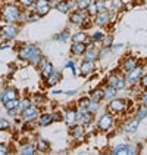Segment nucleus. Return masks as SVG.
Returning a JSON list of instances; mask_svg holds the SVG:
<instances>
[{"label": "nucleus", "instance_id": "nucleus-1", "mask_svg": "<svg viewBox=\"0 0 147 155\" xmlns=\"http://www.w3.org/2000/svg\"><path fill=\"white\" fill-rule=\"evenodd\" d=\"M18 56L21 61H27L34 67H38V64L43 59V53L36 45H22L18 49Z\"/></svg>", "mask_w": 147, "mask_h": 155}, {"label": "nucleus", "instance_id": "nucleus-2", "mask_svg": "<svg viewBox=\"0 0 147 155\" xmlns=\"http://www.w3.org/2000/svg\"><path fill=\"white\" fill-rule=\"evenodd\" d=\"M21 8L13 5V3H6L0 9V18L5 22H21Z\"/></svg>", "mask_w": 147, "mask_h": 155}, {"label": "nucleus", "instance_id": "nucleus-3", "mask_svg": "<svg viewBox=\"0 0 147 155\" xmlns=\"http://www.w3.org/2000/svg\"><path fill=\"white\" fill-rule=\"evenodd\" d=\"M90 13L88 11H80V9H77V11H74L71 12L69 15V22L74 25H78V27H83V28H86L87 24H90Z\"/></svg>", "mask_w": 147, "mask_h": 155}, {"label": "nucleus", "instance_id": "nucleus-4", "mask_svg": "<svg viewBox=\"0 0 147 155\" xmlns=\"http://www.w3.org/2000/svg\"><path fill=\"white\" fill-rule=\"evenodd\" d=\"M127 101L125 99H121V97H112L108 105V111L112 112V114H122L127 111Z\"/></svg>", "mask_w": 147, "mask_h": 155}, {"label": "nucleus", "instance_id": "nucleus-5", "mask_svg": "<svg viewBox=\"0 0 147 155\" xmlns=\"http://www.w3.org/2000/svg\"><path fill=\"white\" fill-rule=\"evenodd\" d=\"M18 33H19V28H18L16 22H6V25H3L0 28V37H3L6 40L15 38L18 36Z\"/></svg>", "mask_w": 147, "mask_h": 155}, {"label": "nucleus", "instance_id": "nucleus-6", "mask_svg": "<svg viewBox=\"0 0 147 155\" xmlns=\"http://www.w3.org/2000/svg\"><path fill=\"white\" fill-rule=\"evenodd\" d=\"M113 124H115V118H113L112 112H106L97 120V130L109 131L113 127Z\"/></svg>", "mask_w": 147, "mask_h": 155}, {"label": "nucleus", "instance_id": "nucleus-7", "mask_svg": "<svg viewBox=\"0 0 147 155\" xmlns=\"http://www.w3.org/2000/svg\"><path fill=\"white\" fill-rule=\"evenodd\" d=\"M38 115H40V111H38V107L37 105H30L28 108H25L24 111H21V118L27 121V123H33V121H36L38 118Z\"/></svg>", "mask_w": 147, "mask_h": 155}, {"label": "nucleus", "instance_id": "nucleus-8", "mask_svg": "<svg viewBox=\"0 0 147 155\" xmlns=\"http://www.w3.org/2000/svg\"><path fill=\"white\" fill-rule=\"evenodd\" d=\"M110 19H112V12H110L109 9H105V11H100L94 15V25H97V27H106V25L110 22Z\"/></svg>", "mask_w": 147, "mask_h": 155}, {"label": "nucleus", "instance_id": "nucleus-9", "mask_svg": "<svg viewBox=\"0 0 147 155\" xmlns=\"http://www.w3.org/2000/svg\"><path fill=\"white\" fill-rule=\"evenodd\" d=\"M135 152H138V148H135L133 143H121V145H116L112 149V154H116V155L135 154Z\"/></svg>", "mask_w": 147, "mask_h": 155}, {"label": "nucleus", "instance_id": "nucleus-10", "mask_svg": "<svg viewBox=\"0 0 147 155\" xmlns=\"http://www.w3.org/2000/svg\"><path fill=\"white\" fill-rule=\"evenodd\" d=\"M141 75H143V68H141V67H135L134 70H131L130 72H127V75H125L127 84H130V86L137 84L138 81H140Z\"/></svg>", "mask_w": 147, "mask_h": 155}, {"label": "nucleus", "instance_id": "nucleus-11", "mask_svg": "<svg viewBox=\"0 0 147 155\" xmlns=\"http://www.w3.org/2000/svg\"><path fill=\"white\" fill-rule=\"evenodd\" d=\"M83 58L86 61H96L100 58V53H99V50L94 48V41H91V40H88V43H87V50L84 52V55H83Z\"/></svg>", "mask_w": 147, "mask_h": 155}, {"label": "nucleus", "instance_id": "nucleus-12", "mask_svg": "<svg viewBox=\"0 0 147 155\" xmlns=\"http://www.w3.org/2000/svg\"><path fill=\"white\" fill-rule=\"evenodd\" d=\"M33 9H34V12H37L40 16H46V15L50 12L52 6H50V2H47V0H37Z\"/></svg>", "mask_w": 147, "mask_h": 155}, {"label": "nucleus", "instance_id": "nucleus-13", "mask_svg": "<svg viewBox=\"0 0 147 155\" xmlns=\"http://www.w3.org/2000/svg\"><path fill=\"white\" fill-rule=\"evenodd\" d=\"M96 70V64H94V61H83L81 62V67H80V72H81V75L83 77H90L93 72Z\"/></svg>", "mask_w": 147, "mask_h": 155}, {"label": "nucleus", "instance_id": "nucleus-14", "mask_svg": "<svg viewBox=\"0 0 147 155\" xmlns=\"http://www.w3.org/2000/svg\"><path fill=\"white\" fill-rule=\"evenodd\" d=\"M69 134L72 136L74 139L81 140V139H84V134H86V127H84L83 124L77 123V124H74V126H71V127H69Z\"/></svg>", "mask_w": 147, "mask_h": 155}, {"label": "nucleus", "instance_id": "nucleus-15", "mask_svg": "<svg viewBox=\"0 0 147 155\" xmlns=\"http://www.w3.org/2000/svg\"><path fill=\"white\" fill-rule=\"evenodd\" d=\"M16 97H19L18 90H16L15 87H8V89H5V90L2 92V95H0V101H2V104H5V102H8V101L16 99Z\"/></svg>", "mask_w": 147, "mask_h": 155}, {"label": "nucleus", "instance_id": "nucleus-16", "mask_svg": "<svg viewBox=\"0 0 147 155\" xmlns=\"http://www.w3.org/2000/svg\"><path fill=\"white\" fill-rule=\"evenodd\" d=\"M38 68H40V72H41V77H43V80L44 78H47L50 74H52V71L55 70L53 68V64H50L47 59H41V62L38 64Z\"/></svg>", "mask_w": 147, "mask_h": 155}, {"label": "nucleus", "instance_id": "nucleus-17", "mask_svg": "<svg viewBox=\"0 0 147 155\" xmlns=\"http://www.w3.org/2000/svg\"><path fill=\"white\" fill-rule=\"evenodd\" d=\"M135 67H138V59L134 56H127L121 64V68L124 72H130L131 70H134Z\"/></svg>", "mask_w": 147, "mask_h": 155}, {"label": "nucleus", "instance_id": "nucleus-18", "mask_svg": "<svg viewBox=\"0 0 147 155\" xmlns=\"http://www.w3.org/2000/svg\"><path fill=\"white\" fill-rule=\"evenodd\" d=\"M87 50V43H80V41H72L71 46V53L74 56H83Z\"/></svg>", "mask_w": 147, "mask_h": 155}, {"label": "nucleus", "instance_id": "nucleus-19", "mask_svg": "<svg viewBox=\"0 0 147 155\" xmlns=\"http://www.w3.org/2000/svg\"><path fill=\"white\" fill-rule=\"evenodd\" d=\"M61 78H62L61 72L56 71V70H53L49 77H47V78H44V83H46L47 87H53V86H56V84L61 81Z\"/></svg>", "mask_w": 147, "mask_h": 155}, {"label": "nucleus", "instance_id": "nucleus-20", "mask_svg": "<svg viewBox=\"0 0 147 155\" xmlns=\"http://www.w3.org/2000/svg\"><path fill=\"white\" fill-rule=\"evenodd\" d=\"M88 97H90L91 101H94V102H102V101H105V89H103V87H96V89H93V90L90 92Z\"/></svg>", "mask_w": 147, "mask_h": 155}, {"label": "nucleus", "instance_id": "nucleus-21", "mask_svg": "<svg viewBox=\"0 0 147 155\" xmlns=\"http://www.w3.org/2000/svg\"><path fill=\"white\" fill-rule=\"evenodd\" d=\"M63 120H65V123L71 127L74 124H77L78 121H77V109H68V111H65V114H63Z\"/></svg>", "mask_w": 147, "mask_h": 155}, {"label": "nucleus", "instance_id": "nucleus-22", "mask_svg": "<svg viewBox=\"0 0 147 155\" xmlns=\"http://www.w3.org/2000/svg\"><path fill=\"white\" fill-rule=\"evenodd\" d=\"M37 120H38V126H40V127H47L52 123H55V121H53V115L49 114V112H44V114L38 115Z\"/></svg>", "mask_w": 147, "mask_h": 155}, {"label": "nucleus", "instance_id": "nucleus-23", "mask_svg": "<svg viewBox=\"0 0 147 155\" xmlns=\"http://www.w3.org/2000/svg\"><path fill=\"white\" fill-rule=\"evenodd\" d=\"M36 148L38 152H49L50 151V143L46 140V139H43V137H37V142H36Z\"/></svg>", "mask_w": 147, "mask_h": 155}, {"label": "nucleus", "instance_id": "nucleus-24", "mask_svg": "<svg viewBox=\"0 0 147 155\" xmlns=\"http://www.w3.org/2000/svg\"><path fill=\"white\" fill-rule=\"evenodd\" d=\"M108 9L110 12H119L124 9V2L122 0H109L108 2Z\"/></svg>", "mask_w": 147, "mask_h": 155}, {"label": "nucleus", "instance_id": "nucleus-25", "mask_svg": "<svg viewBox=\"0 0 147 155\" xmlns=\"http://www.w3.org/2000/svg\"><path fill=\"white\" fill-rule=\"evenodd\" d=\"M19 152L24 155H33V154H37L38 151H37V148H36V143H25V145L21 146Z\"/></svg>", "mask_w": 147, "mask_h": 155}, {"label": "nucleus", "instance_id": "nucleus-26", "mask_svg": "<svg viewBox=\"0 0 147 155\" xmlns=\"http://www.w3.org/2000/svg\"><path fill=\"white\" fill-rule=\"evenodd\" d=\"M138 120L134 118L131 120V121H127L125 124H124V131H127V133H135L137 129H138Z\"/></svg>", "mask_w": 147, "mask_h": 155}, {"label": "nucleus", "instance_id": "nucleus-27", "mask_svg": "<svg viewBox=\"0 0 147 155\" xmlns=\"http://www.w3.org/2000/svg\"><path fill=\"white\" fill-rule=\"evenodd\" d=\"M71 40L72 41H80V43H88L90 37H88V34H87L86 31H78V33H75L71 37Z\"/></svg>", "mask_w": 147, "mask_h": 155}, {"label": "nucleus", "instance_id": "nucleus-28", "mask_svg": "<svg viewBox=\"0 0 147 155\" xmlns=\"http://www.w3.org/2000/svg\"><path fill=\"white\" fill-rule=\"evenodd\" d=\"M93 120H94V114H91L90 111H87L86 114L78 120V123H80V124H83V126H90V124L93 123Z\"/></svg>", "mask_w": 147, "mask_h": 155}, {"label": "nucleus", "instance_id": "nucleus-29", "mask_svg": "<svg viewBox=\"0 0 147 155\" xmlns=\"http://www.w3.org/2000/svg\"><path fill=\"white\" fill-rule=\"evenodd\" d=\"M147 117V105H140V107L137 108V111H135V118L138 120V121H141V120H144Z\"/></svg>", "mask_w": 147, "mask_h": 155}, {"label": "nucleus", "instance_id": "nucleus-30", "mask_svg": "<svg viewBox=\"0 0 147 155\" xmlns=\"http://www.w3.org/2000/svg\"><path fill=\"white\" fill-rule=\"evenodd\" d=\"M103 89H105V99H112V97H115V96H116V92H118V89H116V87L106 84V87H103Z\"/></svg>", "mask_w": 147, "mask_h": 155}, {"label": "nucleus", "instance_id": "nucleus-31", "mask_svg": "<svg viewBox=\"0 0 147 155\" xmlns=\"http://www.w3.org/2000/svg\"><path fill=\"white\" fill-rule=\"evenodd\" d=\"M3 105L6 108V111H15V109H18V105H19V97L12 99V101H8V102H5Z\"/></svg>", "mask_w": 147, "mask_h": 155}, {"label": "nucleus", "instance_id": "nucleus-32", "mask_svg": "<svg viewBox=\"0 0 147 155\" xmlns=\"http://www.w3.org/2000/svg\"><path fill=\"white\" fill-rule=\"evenodd\" d=\"M93 3V0H77V9L80 11H87L88 6Z\"/></svg>", "mask_w": 147, "mask_h": 155}, {"label": "nucleus", "instance_id": "nucleus-33", "mask_svg": "<svg viewBox=\"0 0 147 155\" xmlns=\"http://www.w3.org/2000/svg\"><path fill=\"white\" fill-rule=\"evenodd\" d=\"M33 102H31V99H28V97H24V99H19V105H18V112H21V111H24L25 108H28L31 105Z\"/></svg>", "mask_w": 147, "mask_h": 155}, {"label": "nucleus", "instance_id": "nucleus-34", "mask_svg": "<svg viewBox=\"0 0 147 155\" xmlns=\"http://www.w3.org/2000/svg\"><path fill=\"white\" fill-rule=\"evenodd\" d=\"M100 43H102V46H103L105 49H109L110 46L113 45V37H112V34H108V36L105 34V37H103V40H102Z\"/></svg>", "mask_w": 147, "mask_h": 155}, {"label": "nucleus", "instance_id": "nucleus-35", "mask_svg": "<svg viewBox=\"0 0 147 155\" xmlns=\"http://www.w3.org/2000/svg\"><path fill=\"white\" fill-rule=\"evenodd\" d=\"M87 109H88L91 114H96L99 109H100V102H94V101H91V99H90V104H88Z\"/></svg>", "mask_w": 147, "mask_h": 155}, {"label": "nucleus", "instance_id": "nucleus-36", "mask_svg": "<svg viewBox=\"0 0 147 155\" xmlns=\"http://www.w3.org/2000/svg\"><path fill=\"white\" fill-rule=\"evenodd\" d=\"M37 0H18V3L25 8V9H31V8H34V5H36Z\"/></svg>", "mask_w": 147, "mask_h": 155}, {"label": "nucleus", "instance_id": "nucleus-37", "mask_svg": "<svg viewBox=\"0 0 147 155\" xmlns=\"http://www.w3.org/2000/svg\"><path fill=\"white\" fill-rule=\"evenodd\" d=\"M55 38H56V40H59V41H66V40H69V31H68V30H63L62 33L56 34Z\"/></svg>", "mask_w": 147, "mask_h": 155}, {"label": "nucleus", "instance_id": "nucleus-38", "mask_svg": "<svg viewBox=\"0 0 147 155\" xmlns=\"http://www.w3.org/2000/svg\"><path fill=\"white\" fill-rule=\"evenodd\" d=\"M115 87H116L118 90H124V89L127 87V80H125V77L119 75V77H118V81L115 84Z\"/></svg>", "mask_w": 147, "mask_h": 155}, {"label": "nucleus", "instance_id": "nucleus-39", "mask_svg": "<svg viewBox=\"0 0 147 155\" xmlns=\"http://www.w3.org/2000/svg\"><path fill=\"white\" fill-rule=\"evenodd\" d=\"M11 121L9 120H6V118H0V131H6V130H9L11 129Z\"/></svg>", "mask_w": 147, "mask_h": 155}, {"label": "nucleus", "instance_id": "nucleus-40", "mask_svg": "<svg viewBox=\"0 0 147 155\" xmlns=\"http://www.w3.org/2000/svg\"><path fill=\"white\" fill-rule=\"evenodd\" d=\"M103 37H105V34H103L102 31H96V33H93V36L90 37V40L94 41V43H100V41L103 40Z\"/></svg>", "mask_w": 147, "mask_h": 155}, {"label": "nucleus", "instance_id": "nucleus-41", "mask_svg": "<svg viewBox=\"0 0 147 155\" xmlns=\"http://www.w3.org/2000/svg\"><path fill=\"white\" fill-rule=\"evenodd\" d=\"M96 3V6H97V11H105V9H108V2L106 0H96L94 2Z\"/></svg>", "mask_w": 147, "mask_h": 155}, {"label": "nucleus", "instance_id": "nucleus-42", "mask_svg": "<svg viewBox=\"0 0 147 155\" xmlns=\"http://www.w3.org/2000/svg\"><path fill=\"white\" fill-rule=\"evenodd\" d=\"M118 77H119V75H116V74H110L109 77H108L106 84H109V86H113V87H115V84H116V81H118Z\"/></svg>", "mask_w": 147, "mask_h": 155}, {"label": "nucleus", "instance_id": "nucleus-43", "mask_svg": "<svg viewBox=\"0 0 147 155\" xmlns=\"http://www.w3.org/2000/svg\"><path fill=\"white\" fill-rule=\"evenodd\" d=\"M6 154H11V148H9V145H6V143H0V155H6Z\"/></svg>", "mask_w": 147, "mask_h": 155}, {"label": "nucleus", "instance_id": "nucleus-44", "mask_svg": "<svg viewBox=\"0 0 147 155\" xmlns=\"http://www.w3.org/2000/svg\"><path fill=\"white\" fill-rule=\"evenodd\" d=\"M41 16L38 15L37 12H33V13H28V18H27V22H34L37 19H40Z\"/></svg>", "mask_w": 147, "mask_h": 155}, {"label": "nucleus", "instance_id": "nucleus-45", "mask_svg": "<svg viewBox=\"0 0 147 155\" xmlns=\"http://www.w3.org/2000/svg\"><path fill=\"white\" fill-rule=\"evenodd\" d=\"M87 11H88V13H90L91 16H94V15L99 12V11H97V6H96V3H94V2H93V3L88 6V9H87Z\"/></svg>", "mask_w": 147, "mask_h": 155}, {"label": "nucleus", "instance_id": "nucleus-46", "mask_svg": "<svg viewBox=\"0 0 147 155\" xmlns=\"http://www.w3.org/2000/svg\"><path fill=\"white\" fill-rule=\"evenodd\" d=\"M90 104V97H83L80 102H78V107H83V108H87Z\"/></svg>", "mask_w": 147, "mask_h": 155}, {"label": "nucleus", "instance_id": "nucleus-47", "mask_svg": "<svg viewBox=\"0 0 147 155\" xmlns=\"http://www.w3.org/2000/svg\"><path fill=\"white\" fill-rule=\"evenodd\" d=\"M138 83H140L141 87L147 89V74H143V75H141V78H140V81H138Z\"/></svg>", "mask_w": 147, "mask_h": 155}, {"label": "nucleus", "instance_id": "nucleus-48", "mask_svg": "<svg viewBox=\"0 0 147 155\" xmlns=\"http://www.w3.org/2000/svg\"><path fill=\"white\" fill-rule=\"evenodd\" d=\"M52 115H53V121H61V120L63 118V115H62L59 111H55V112H53Z\"/></svg>", "mask_w": 147, "mask_h": 155}, {"label": "nucleus", "instance_id": "nucleus-49", "mask_svg": "<svg viewBox=\"0 0 147 155\" xmlns=\"http://www.w3.org/2000/svg\"><path fill=\"white\" fill-rule=\"evenodd\" d=\"M140 102H141L143 105H147V89L143 92V95L140 96Z\"/></svg>", "mask_w": 147, "mask_h": 155}, {"label": "nucleus", "instance_id": "nucleus-50", "mask_svg": "<svg viewBox=\"0 0 147 155\" xmlns=\"http://www.w3.org/2000/svg\"><path fill=\"white\" fill-rule=\"evenodd\" d=\"M33 99H34V102L40 104V102H43V101H44V96H43V95H34V97H33Z\"/></svg>", "mask_w": 147, "mask_h": 155}, {"label": "nucleus", "instance_id": "nucleus-51", "mask_svg": "<svg viewBox=\"0 0 147 155\" xmlns=\"http://www.w3.org/2000/svg\"><path fill=\"white\" fill-rule=\"evenodd\" d=\"M93 2H96V0H93Z\"/></svg>", "mask_w": 147, "mask_h": 155}, {"label": "nucleus", "instance_id": "nucleus-52", "mask_svg": "<svg viewBox=\"0 0 147 155\" xmlns=\"http://www.w3.org/2000/svg\"><path fill=\"white\" fill-rule=\"evenodd\" d=\"M47 2H50V0H47Z\"/></svg>", "mask_w": 147, "mask_h": 155}]
</instances>
